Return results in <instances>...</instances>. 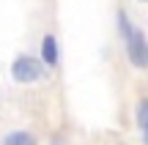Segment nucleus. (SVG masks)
<instances>
[{
    "label": "nucleus",
    "instance_id": "nucleus-1",
    "mask_svg": "<svg viewBox=\"0 0 148 145\" xmlns=\"http://www.w3.org/2000/svg\"><path fill=\"white\" fill-rule=\"evenodd\" d=\"M44 77H47V69H44V63L36 55H30V52L14 55V60H11V80L16 85H36Z\"/></svg>",
    "mask_w": 148,
    "mask_h": 145
},
{
    "label": "nucleus",
    "instance_id": "nucleus-5",
    "mask_svg": "<svg viewBox=\"0 0 148 145\" xmlns=\"http://www.w3.org/2000/svg\"><path fill=\"white\" fill-rule=\"evenodd\" d=\"M0 145H38V140H36V134L27 131V129H11L8 134L3 137Z\"/></svg>",
    "mask_w": 148,
    "mask_h": 145
},
{
    "label": "nucleus",
    "instance_id": "nucleus-6",
    "mask_svg": "<svg viewBox=\"0 0 148 145\" xmlns=\"http://www.w3.org/2000/svg\"><path fill=\"white\" fill-rule=\"evenodd\" d=\"M115 25H118V33H121V41L129 36V33H132V27H134L126 11H118V14H115Z\"/></svg>",
    "mask_w": 148,
    "mask_h": 145
},
{
    "label": "nucleus",
    "instance_id": "nucleus-3",
    "mask_svg": "<svg viewBox=\"0 0 148 145\" xmlns=\"http://www.w3.org/2000/svg\"><path fill=\"white\" fill-rule=\"evenodd\" d=\"M38 60L44 63L47 71L60 66V44H58V36H55V33H47V36L41 38V55H38Z\"/></svg>",
    "mask_w": 148,
    "mask_h": 145
},
{
    "label": "nucleus",
    "instance_id": "nucleus-4",
    "mask_svg": "<svg viewBox=\"0 0 148 145\" xmlns=\"http://www.w3.org/2000/svg\"><path fill=\"white\" fill-rule=\"evenodd\" d=\"M134 123H137L143 145H148V99H140L137 101V107H134Z\"/></svg>",
    "mask_w": 148,
    "mask_h": 145
},
{
    "label": "nucleus",
    "instance_id": "nucleus-7",
    "mask_svg": "<svg viewBox=\"0 0 148 145\" xmlns=\"http://www.w3.org/2000/svg\"><path fill=\"white\" fill-rule=\"evenodd\" d=\"M137 3H148V0H137Z\"/></svg>",
    "mask_w": 148,
    "mask_h": 145
},
{
    "label": "nucleus",
    "instance_id": "nucleus-2",
    "mask_svg": "<svg viewBox=\"0 0 148 145\" xmlns=\"http://www.w3.org/2000/svg\"><path fill=\"white\" fill-rule=\"evenodd\" d=\"M123 44H126L129 63L134 69H148V36L143 27H132V33L123 38Z\"/></svg>",
    "mask_w": 148,
    "mask_h": 145
}]
</instances>
